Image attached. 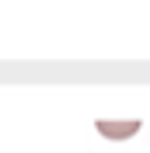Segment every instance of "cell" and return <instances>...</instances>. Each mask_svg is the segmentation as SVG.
<instances>
[{
	"mask_svg": "<svg viewBox=\"0 0 150 153\" xmlns=\"http://www.w3.org/2000/svg\"><path fill=\"white\" fill-rule=\"evenodd\" d=\"M136 129H140V122H108V118H101L98 122V132L105 136V139H129V136H136Z\"/></svg>",
	"mask_w": 150,
	"mask_h": 153,
	"instance_id": "6da1fadb",
	"label": "cell"
}]
</instances>
